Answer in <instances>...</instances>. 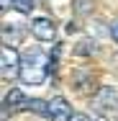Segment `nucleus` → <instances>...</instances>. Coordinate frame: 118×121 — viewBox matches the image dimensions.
I'll list each match as a JSON object with an SVG mask.
<instances>
[{"mask_svg": "<svg viewBox=\"0 0 118 121\" xmlns=\"http://www.w3.org/2000/svg\"><path fill=\"white\" fill-rule=\"evenodd\" d=\"M49 67L51 59L41 49H28L26 54H21V82L23 85H44L49 77Z\"/></svg>", "mask_w": 118, "mask_h": 121, "instance_id": "1", "label": "nucleus"}, {"mask_svg": "<svg viewBox=\"0 0 118 121\" xmlns=\"http://www.w3.org/2000/svg\"><path fill=\"white\" fill-rule=\"evenodd\" d=\"M93 108H95V113H98L100 119H103L108 111L118 108V93H116V88L100 85V88L93 93Z\"/></svg>", "mask_w": 118, "mask_h": 121, "instance_id": "2", "label": "nucleus"}, {"mask_svg": "<svg viewBox=\"0 0 118 121\" xmlns=\"http://www.w3.org/2000/svg\"><path fill=\"white\" fill-rule=\"evenodd\" d=\"M0 75L8 80H13L16 75H21V54L16 52L13 47H3L0 52Z\"/></svg>", "mask_w": 118, "mask_h": 121, "instance_id": "3", "label": "nucleus"}, {"mask_svg": "<svg viewBox=\"0 0 118 121\" xmlns=\"http://www.w3.org/2000/svg\"><path fill=\"white\" fill-rule=\"evenodd\" d=\"M26 106H28V98L21 88H10L5 98H3V111H0V119L5 121L8 119V111L13 113V111H26Z\"/></svg>", "mask_w": 118, "mask_h": 121, "instance_id": "4", "label": "nucleus"}, {"mask_svg": "<svg viewBox=\"0 0 118 121\" xmlns=\"http://www.w3.org/2000/svg\"><path fill=\"white\" fill-rule=\"evenodd\" d=\"M28 31L33 34V39H39V41H54V36H57V26L51 18L46 16H36L31 26H28Z\"/></svg>", "mask_w": 118, "mask_h": 121, "instance_id": "5", "label": "nucleus"}, {"mask_svg": "<svg viewBox=\"0 0 118 121\" xmlns=\"http://www.w3.org/2000/svg\"><path fill=\"white\" fill-rule=\"evenodd\" d=\"M72 106L64 95H54L49 100V121H72Z\"/></svg>", "mask_w": 118, "mask_h": 121, "instance_id": "6", "label": "nucleus"}, {"mask_svg": "<svg viewBox=\"0 0 118 121\" xmlns=\"http://www.w3.org/2000/svg\"><path fill=\"white\" fill-rule=\"evenodd\" d=\"M23 36H26L23 23H10V21L3 23V47H16L23 41Z\"/></svg>", "mask_w": 118, "mask_h": 121, "instance_id": "7", "label": "nucleus"}, {"mask_svg": "<svg viewBox=\"0 0 118 121\" xmlns=\"http://www.w3.org/2000/svg\"><path fill=\"white\" fill-rule=\"evenodd\" d=\"M72 85H74V90L77 93H87V90H93L95 88V75L93 70H74V75H72Z\"/></svg>", "mask_w": 118, "mask_h": 121, "instance_id": "8", "label": "nucleus"}, {"mask_svg": "<svg viewBox=\"0 0 118 121\" xmlns=\"http://www.w3.org/2000/svg\"><path fill=\"white\" fill-rule=\"evenodd\" d=\"M26 111H31L33 116H44V119H49V100H44V98H28Z\"/></svg>", "mask_w": 118, "mask_h": 121, "instance_id": "9", "label": "nucleus"}, {"mask_svg": "<svg viewBox=\"0 0 118 121\" xmlns=\"http://www.w3.org/2000/svg\"><path fill=\"white\" fill-rule=\"evenodd\" d=\"M77 57H93L95 52H98V44H95L93 39H80L77 44H74V49H72Z\"/></svg>", "mask_w": 118, "mask_h": 121, "instance_id": "10", "label": "nucleus"}, {"mask_svg": "<svg viewBox=\"0 0 118 121\" xmlns=\"http://www.w3.org/2000/svg\"><path fill=\"white\" fill-rule=\"evenodd\" d=\"M95 8V0H72V13L74 16H80V18H85V16H90Z\"/></svg>", "mask_w": 118, "mask_h": 121, "instance_id": "11", "label": "nucleus"}, {"mask_svg": "<svg viewBox=\"0 0 118 121\" xmlns=\"http://www.w3.org/2000/svg\"><path fill=\"white\" fill-rule=\"evenodd\" d=\"M13 8H16L18 13H31V10L36 8V3H33V0H13Z\"/></svg>", "mask_w": 118, "mask_h": 121, "instance_id": "12", "label": "nucleus"}, {"mask_svg": "<svg viewBox=\"0 0 118 121\" xmlns=\"http://www.w3.org/2000/svg\"><path fill=\"white\" fill-rule=\"evenodd\" d=\"M80 28H82V26L77 23V21H67V26H64V31H67V34H77Z\"/></svg>", "mask_w": 118, "mask_h": 121, "instance_id": "13", "label": "nucleus"}, {"mask_svg": "<svg viewBox=\"0 0 118 121\" xmlns=\"http://www.w3.org/2000/svg\"><path fill=\"white\" fill-rule=\"evenodd\" d=\"M108 31H110V36H113V41H116V44H118V21H113V23H110V28H108Z\"/></svg>", "mask_w": 118, "mask_h": 121, "instance_id": "14", "label": "nucleus"}, {"mask_svg": "<svg viewBox=\"0 0 118 121\" xmlns=\"http://www.w3.org/2000/svg\"><path fill=\"white\" fill-rule=\"evenodd\" d=\"M72 121H93V119H90L87 113H74V116H72Z\"/></svg>", "mask_w": 118, "mask_h": 121, "instance_id": "15", "label": "nucleus"}, {"mask_svg": "<svg viewBox=\"0 0 118 121\" xmlns=\"http://www.w3.org/2000/svg\"><path fill=\"white\" fill-rule=\"evenodd\" d=\"M8 8H13V0H3V5H0V10H3V13H5V10H8Z\"/></svg>", "mask_w": 118, "mask_h": 121, "instance_id": "16", "label": "nucleus"}, {"mask_svg": "<svg viewBox=\"0 0 118 121\" xmlns=\"http://www.w3.org/2000/svg\"><path fill=\"white\" fill-rule=\"evenodd\" d=\"M98 121H105V119H98Z\"/></svg>", "mask_w": 118, "mask_h": 121, "instance_id": "17", "label": "nucleus"}]
</instances>
